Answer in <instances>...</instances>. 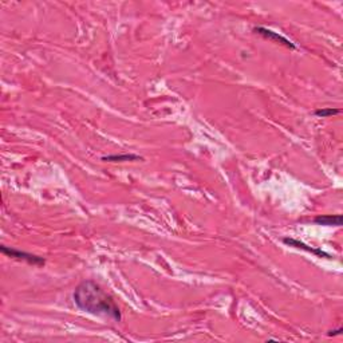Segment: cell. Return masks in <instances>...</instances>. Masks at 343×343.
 <instances>
[{
  "mask_svg": "<svg viewBox=\"0 0 343 343\" xmlns=\"http://www.w3.org/2000/svg\"><path fill=\"white\" fill-rule=\"evenodd\" d=\"M75 306L83 312L113 319L119 322L122 315L114 299L94 280H85L78 284L73 294Z\"/></svg>",
  "mask_w": 343,
  "mask_h": 343,
  "instance_id": "cell-1",
  "label": "cell"
},
{
  "mask_svg": "<svg viewBox=\"0 0 343 343\" xmlns=\"http://www.w3.org/2000/svg\"><path fill=\"white\" fill-rule=\"evenodd\" d=\"M2 252L7 255V256L18 259V260H25V262L30 263L33 266H43L45 264V259L43 257L33 255V253L25 252V251H19V249L10 248V247H6V245L2 247Z\"/></svg>",
  "mask_w": 343,
  "mask_h": 343,
  "instance_id": "cell-2",
  "label": "cell"
},
{
  "mask_svg": "<svg viewBox=\"0 0 343 343\" xmlns=\"http://www.w3.org/2000/svg\"><path fill=\"white\" fill-rule=\"evenodd\" d=\"M283 241H284L287 245H290V247H295V248L303 249V251H307V252L312 253V255H316V256H319V257L331 259L330 253L324 252V251H322V249H319V248H312V247H310V245L304 244L303 241H299V240H296V239H290V237H286V239H283Z\"/></svg>",
  "mask_w": 343,
  "mask_h": 343,
  "instance_id": "cell-3",
  "label": "cell"
},
{
  "mask_svg": "<svg viewBox=\"0 0 343 343\" xmlns=\"http://www.w3.org/2000/svg\"><path fill=\"white\" fill-rule=\"evenodd\" d=\"M253 31L257 34H260V35H263V37L267 38V39H270V41H274L276 42V43H282V45H284L286 47H290V49H295V45L292 42L288 41L287 38L282 37V35H279L278 33L271 31V30L264 29V27H255Z\"/></svg>",
  "mask_w": 343,
  "mask_h": 343,
  "instance_id": "cell-4",
  "label": "cell"
},
{
  "mask_svg": "<svg viewBox=\"0 0 343 343\" xmlns=\"http://www.w3.org/2000/svg\"><path fill=\"white\" fill-rule=\"evenodd\" d=\"M314 223L324 227H340L342 225V215H320L314 219Z\"/></svg>",
  "mask_w": 343,
  "mask_h": 343,
  "instance_id": "cell-5",
  "label": "cell"
},
{
  "mask_svg": "<svg viewBox=\"0 0 343 343\" xmlns=\"http://www.w3.org/2000/svg\"><path fill=\"white\" fill-rule=\"evenodd\" d=\"M103 161H110V162H122V161H135V159H142L137 154H111L102 157Z\"/></svg>",
  "mask_w": 343,
  "mask_h": 343,
  "instance_id": "cell-6",
  "label": "cell"
},
{
  "mask_svg": "<svg viewBox=\"0 0 343 343\" xmlns=\"http://www.w3.org/2000/svg\"><path fill=\"white\" fill-rule=\"evenodd\" d=\"M340 113V109H335V107H322V109H318V110L314 111V114L319 118H327V117H331V115H336Z\"/></svg>",
  "mask_w": 343,
  "mask_h": 343,
  "instance_id": "cell-7",
  "label": "cell"
},
{
  "mask_svg": "<svg viewBox=\"0 0 343 343\" xmlns=\"http://www.w3.org/2000/svg\"><path fill=\"white\" fill-rule=\"evenodd\" d=\"M339 332H342V327H339V328H336V330H332V331H330V336L331 335H338Z\"/></svg>",
  "mask_w": 343,
  "mask_h": 343,
  "instance_id": "cell-8",
  "label": "cell"
}]
</instances>
